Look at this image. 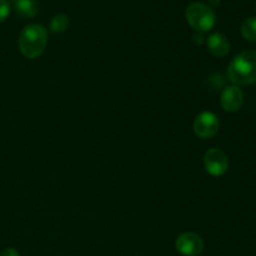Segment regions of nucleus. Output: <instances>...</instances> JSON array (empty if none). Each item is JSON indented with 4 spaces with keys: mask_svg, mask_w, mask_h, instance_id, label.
Here are the masks:
<instances>
[{
    "mask_svg": "<svg viewBox=\"0 0 256 256\" xmlns=\"http://www.w3.org/2000/svg\"><path fill=\"white\" fill-rule=\"evenodd\" d=\"M228 78L236 86L256 82V50L238 54L228 66Z\"/></svg>",
    "mask_w": 256,
    "mask_h": 256,
    "instance_id": "f257e3e1",
    "label": "nucleus"
},
{
    "mask_svg": "<svg viewBox=\"0 0 256 256\" xmlns=\"http://www.w3.org/2000/svg\"><path fill=\"white\" fill-rule=\"evenodd\" d=\"M48 45V32L42 25L30 24L22 29L19 36V49L28 59H36Z\"/></svg>",
    "mask_w": 256,
    "mask_h": 256,
    "instance_id": "f03ea898",
    "label": "nucleus"
},
{
    "mask_svg": "<svg viewBox=\"0 0 256 256\" xmlns=\"http://www.w3.org/2000/svg\"><path fill=\"white\" fill-rule=\"evenodd\" d=\"M186 22L196 32H210L216 22L214 10L204 2H192L185 10Z\"/></svg>",
    "mask_w": 256,
    "mask_h": 256,
    "instance_id": "7ed1b4c3",
    "label": "nucleus"
},
{
    "mask_svg": "<svg viewBox=\"0 0 256 256\" xmlns=\"http://www.w3.org/2000/svg\"><path fill=\"white\" fill-rule=\"evenodd\" d=\"M229 158L222 150L212 148L204 155V168L212 176H222L229 170Z\"/></svg>",
    "mask_w": 256,
    "mask_h": 256,
    "instance_id": "20e7f679",
    "label": "nucleus"
},
{
    "mask_svg": "<svg viewBox=\"0 0 256 256\" xmlns=\"http://www.w3.org/2000/svg\"><path fill=\"white\" fill-rule=\"evenodd\" d=\"M219 118L212 112H200L194 120V132L200 139L206 140L215 136L219 132Z\"/></svg>",
    "mask_w": 256,
    "mask_h": 256,
    "instance_id": "39448f33",
    "label": "nucleus"
},
{
    "mask_svg": "<svg viewBox=\"0 0 256 256\" xmlns=\"http://www.w3.org/2000/svg\"><path fill=\"white\" fill-rule=\"evenodd\" d=\"M175 249L182 256H198L204 250V242L195 232H182L175 242Z\"/></svg>",
    "mask_w": 256,
    "mask_h": 256,
    "instance_id": "423d86ee",
    "label": "nucleus"
},
{
    "mask_svg": "<svg viewBox=\"0 0 256 256\" xmlns=\"http://www.w3.org/2000/svg\"><path fill=\"white\" fill-rule=\"evenodd\" d=\"M220 104L228 112H235L240 110L244 104V92L236 85H232L222 90L220 95Z\"/></svg>",
    "mask_w": 256,
    "mask_h": 256,
    "instance_id": "0eeeda50",
    "label": "nucleus"
},
{
    "mask_svg": "<svg viewBox=\"0 0 256 256\" xmlns=\"http://www.w3.org/2000/svg\"><path fill=\"white\" fill-rule=\"evenodd\" d=\"M206 44L209 52L212 55L219 58L226 56L230 52V48H232L229 39L224 34H222V32H214V34L210 35L208 38Z\"/></svg>",
    "mask_w": 256,
    "mask_h": 256,
    "instance_id": "6e6552de",
    "label": "nucleus"
},
{
    "mask_svg": "<svg viewBox=\"0 0 256 256\" xmlns=\"http://www.w3.org/2000/svg\"><path fill=\"white\" fill-rule=\"evenodd\" d=\"M15 12L22 18H34L38 14V2L35 0H16L14 2Z\"/></svg>",
    "mask_w": 256,
    "mask_h": 256,
    "instance_id": "1a4fd4ad",
    "label": "nucleus"
},
{
    "mask_svg": "<svg viewBox=\"0 0 256 256\" xmlns=\"http://www.w3.org/2000/svg\"><path fill=\"white\" fill-rule=\"evenodd\" d=\"M242 38L248 42H256V18L250 16L242 22V28H240Z\"/></svg>",
    "mask_w": 256,
    "mask_h": 256,
    "instance_id": "9d476101",
    "label": "nucleus"
},
{
    "mask_svg": "<svg viewBox=\"0 0 256 256\" xmlns=\"http://www.w3.org/2000/svg\"><path fill=\"white\" fill-rule=\"evenodd\" d=\"M69 18L65 14H56L50 22V32H54V34H62V32H66L68 28H69Z\"/></svg>",
    "mask_w": 256,
    "mask_h": 256,
    "instance_id": "9b49d317",
    "label": "nucleus"
},
{
    "mask_svg": "<svg viewBox=\"0 0 256 256\" xmlns=\"http://www.w3.org/2000/svg\"><path fill=\"white\" fill-rule=\"evenodd\" d=\"M10 14V4L8 0H0V22H4Z\"/></svg>",
    "mask_w": 256,
    "mask_h": 256,
    "instance_id": "f8f14e48",
    "label": "nucleus"
},
{
    "mask_svg": "<svg viewBox=\"0 0 256 256\" xmlns=\"http://www.w3.org/2000/svg\"><path fill=\"white\" fill-rule=\"evenodd\" d=\"M0 256H20V254L18 252V250L12 249V248H8V249H5L4 252H2Z\"/></svg>",
    "mask_w": 256,
    "mask_h": 256,
    "instance_id": "ddd939ff",
    "label": "nucleus"
},
{
    "mask_svg": "<svg viewBox=\"0 0 256 256\" xmlns=\"http://www.w3.org/2000/svg\"><path fill=\"white\" fill-rule=\"evenodd\" d=\"M192 39H194V42H198V44H202V39H204V38H202V32H196V34H195L194 36H192Z\"/></svg>",
    "mask_w": 256,
    "mask_h": 256,
    "instance_id": "4468645a",
    "label": "nucleus"
},
{
    "mask_svg": "<svg viewBox=\"0 0 256 256\" xmlns=\"http://www.w3.org/2000/svg\"><path fill=\"white\" fill-rule=\"evenodd\" d=\"M208 2H209L212 6H219L220 2H222V0H208ZM209 5V6H210Z\"/></svg>",
    "mask_w": 256,
    "mask_h": 256,
    "instance_id": "2eb2a0df",
    "label": "nucleus"
},
{
    "mask_svg": "<svg viewBox=\"0 0 256 256\" xmlns=\"http://www.w3.org/2000/svg\"><path fill=\"white\" fill-rule=\"evenodd\" d=\"M16 2V0H8V2Z\"/></svg>",
    "mask_w": 256,
    "mask_h": 256,
    "instance_id": "dca6fc26",
    "label": "nucleus"
},
{
    "mask_svg": "<svg viewBox=\"0 0 256 256\" xmlns=\"http://www.w3.org/2000/svg\"><path fill=\"white\" fill-rule=\"evenodd\" d=\"M255 9H256V4H255Z\"/></svg>",
    "mask_w": 256,
    "mask_h": 256,
    "instance_id": "f3484780",
    "label": "nucleus"
}]
</instances>
